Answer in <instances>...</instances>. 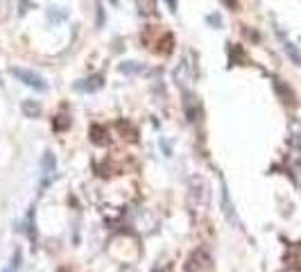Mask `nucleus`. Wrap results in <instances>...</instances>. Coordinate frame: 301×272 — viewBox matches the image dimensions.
<instances>
[{"label": "nucleus", "mask_w": 301, "mask_h": 272, "mask_svg": "<svg viewBox=\"0 0 301 272\" xmlns=\"http://www.w3.org/2000/svg\"><path fill=\"white\" fill-rule=\"evenodd\" d=\"M285 50H288V55H290V57H292V61H294V64H299V61H301V57H299L297 48H294V46H292V43H285Z\"/></svg>", "instance_id": "13"}, {"label": "nucleus", "mask_w": 301, "mask_h": 272, "mask_svg": "<svg viewBox=\"0 0 301 272\" xmlns=\"http://www.w3.org/2000/svg\"><path fill=\"white\" fill-rule=\"evenodd\" d=\"M91 139H93V143L104 145L106 141H109V136H106V129H104V127H100V125H93V127H91Z\"/></svg>", "instance_id": "6"}, {"label": "nucleus", "mask_w": 301, "mask_h": 272, "mask_svg": "<svg viewBox=\"0 0 301 272\" xmlns=\"http://www.w3.org/2000/svg\"><path fill=\"white\" fill-rule=\"evenodd\" d=\"M41 166H43V173H46V175H50L52 170H55L57 161H55V157H52V152H46V154H43V161H41Z\"/></svg>", "instance_id": "8"}, {"label": "nucleus", "mask_w": 301, "mask_h": 272, "mask_svg": "<svg viewBox=\"0 0 301 272\" xmlns=\"http://www.w3.org/2000/svg\"><path fill=\"white\" fill-rule=\"evenodd\" d=\"M274 89L279 91V95H281V98H283V102H290V105H292V102H294V95H292V91H290L288 86H283V84H281L279 80L274 82Z\"/></svg>", "instance_id": "7"}, {"label": "nucleus", "mask_w": 301, "mask_h": 272, "mask_svg": "<svg viewBox=\"0 0 301 272\" xmlns=\"http://www.w3.org/2000/svg\"><path fill=\"white\" fill-rule=\"evenodd\" d=\"M68 125H70V118H66V116H57L55 123H52V127H55L57 132H64Z\"/></svg>", "instance_id": "10"}, {"label": "nucleus", "mask_w": 301, "mask_h": 272, "mask_svg": "<svg viewBox=\"0 0 301 272\" xmlns=\"http://www.w3.org/2000/svg\"><path fill=\"white\" fill-rule=\"evenodd\" d=\"M145 68L143 64H138V61H125V64H120V73L123 75H138V73H143Z\"/></svg>", "instance_id": "5"}, {"label": "nucleus", "mask_w": 301, "mask_h": 272, "mask_svg": "<svg viewBox=\"0 0 301 272\" xmlns=\"http://www.w3.org/2000/svg\"><path fill=\"white\" fill-rule=\"evenodd\" d=\"M168 5H170V9H172V12L177 9V3H174V0H168Z\"/></svg>", "instance_id": "15"}, {"label": "nucleus", "mask_w": 301, "mask_h": 272, "mask_svg": "<svg viewBox=\"0 0 301 272\" xmlns=\"http://www.w3.org/2000/svg\"><path fill=\"white\" fill-rule=\"evenodd\" d=\"M23 114L27 118H36V116H41V105L36 100H25L23 102Z\"/></svg>", "instance_id": "4"}, {"label": "nucleus", "mask_w": 301, "mask_h": 272, "mask_svg": "<svg viewBox=\"0 0 301 272\" xmlns=\"http://www.w3.org/2000/svg\"><path fill=\"white\" fill-rule=\"evenodd\" d=\"M206 23H208V25H213V27H222V16H220V14H208Z\"/></svg>", "instance_id": "12"}, {"label": "nucleus", "mask_w": 301, "mask_h": 272, "mask_svg": "<svg viewBox=\"0 0 301 272\" xmlns=\"http://www.w3.org/2000/svg\"><path fill=\"white\" fill-rule=\"evenodd\" d=\"M12 75L16 77V80H21L25 86H30V89H36V91H46L48 89L46 80H43L39 73L27 71V68H12Z\"/></svg>", "instance_id": "1"}, {"label": "nucleus", "mask_w": 301, "mask_h": 272, "mask_svg": "<svg viewBox=\"0 0 301 272\" xmlns=\"http://www.w3.org/2000/svg\"><path fill=\"white\" fill-rule=\"evenodd\" d=\"M222 5H224V7H231V9H234L236 5H238V0H222Z\"/></svg>", "instance_id": "14"}, {"label": "nucleus", "mask_w": 301, "mask_h": 272, "mask_svg": "<svg viewBox=\"0 0 301 272\" xmlns=\"http://www.w3.org/2000/svg\"><path fill=\"white\" fill-rule=\"evenodd\" d=\"M138 9H140V14H154L157 0H138Z\"/></svg>", "instance_id": "9"}, {"label": "nucleus", "mask_w": 301, "mask_h": 272, "mask_svg": "<svg viewBox=\"0 0 301 272\" xmlns=\"http://www.w3.org/2000/svg\"><path fill=\"white\" fill-rule=\"evenodd\" d=\"M102 84H104V77H102V75H91V77H86V80L77 82L75 89L77 91H89V93H93V91H100L102 89Z\"/></svg>", "instance_id": "2"}, {"label": "nucleus", "mask_w": 301, "mask_h": 272, "mask_svg": "<svg viewBox=\"0 0 301 272\" xmlns=\"http://www.w3.org/2000/svg\"><path fill=\"white\" fill-rule=\"evenodd\" d=\"M222 209H224V213H227V218H229V222H236V225H238L236 213H234V209H231V202H229V191H227L224 184H222Z\"/></svg>", "instance_id": "3"}, {"label": "nucleus", "mask_w": 301, "mask_h": 272, "mask_svg": "<svg viewBox=\"0 0 301 272\" xmlns=\"http://www.w3.org/2000/svg\"><path fill=\"white\" fill-rule=\"evenodd\" d=\"M234 61H238V64H240V61H245V55H242L240 46H234V48H231V64H234Z\"/></svg>", "instance_id": "11"}]
</instances>
